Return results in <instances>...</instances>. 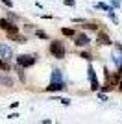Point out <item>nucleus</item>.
Wrapping results in <instances>:
<instances>
[{
    "label": "nucleus",
    "mask_w": 122,
    "mask_h": 124,
    "mask_svg": "<svg viewBox=\"0 0 122 124\" xmlns=\"http://www.w3.org/2000/svg\"><path fill=\"white\" fill-rule=\"evenodd\" d=\"M50 52H52V56H56V57H65V46H63V43L54 41L50 45Z\"/></svg>",
    "instance_id": "obj_1"
},
{
    "label": "nucleus",
    "mask_w": 122,
    "mask_h": 124,
    "mask_svg": "<svg viewBox=\"0 0 122 124\" xmlns=\"http://www.w3.org/2000/svg\"><path fill=\"white\" fill-rule=\"evenodd\" d=\"M19 63L22 67H30V65L35 63V57L33 56H19Z\"/></svg>",
    "instance_id": "obj_2"
},
{
    "label": "nucleus",
    "mask_w": 122,
    "mask_h": 124,
    "mask_svg": "<svg viewBox=\"0 0 122 124\" xmlns=\"http://www.w3.org/2000/svg\"><path fill=\"white\" fill-rule=\"evenodd\" d=\"M87 43H89V39H87L85 35H80V37H78V43H76V45H80V46H83V45H87Z\"/></svg>",
    "instance_id": "obj_3"
},
{
    "label": "nucleus",
    "mask_w": 122,
    "mask_h": 124,
    "mask_svg": "<svg viewBox=\"0 0 122 124\" xmlns=\"http://www.w3.org/2000/svg\"><path fill=\"white\" fill-rule=\"evenodd\" d=\"M98 41L104 43V45H109V39H107V35H102V33H100V37H98Z\"/></svg>",
    "instance_id": "obj_4"
},
{
    "label": "nucleus",
    "mask_w": 122,
    "mask_h": 124,
    "mask_svg": "<svg viewBox=\"0 0 122 124\" xmlns=\"http://www.w3.org/2000/svg\"><path fill=\"white\" fill-rule=\"evenodd\" d=\"M67 33V35H74V30H63Z\"/></svg>",
    "instance_id": "obj_5"
},
{
    "label": "nucleus",
    "mask_w": 122,
    "mask_h": 124,
    "mask_svg": "<svg viewBox=\"0 0 122 124\" xmlns=\"http://www.w3.org/2000/svg\"><path fill=\"white\" fill-rule=\"evenodd\" d=\"M118 89H120V91H122V82H120V85H118Z\"/></svg>",
    "instance_id": "obj_6"
}]
</instances>
